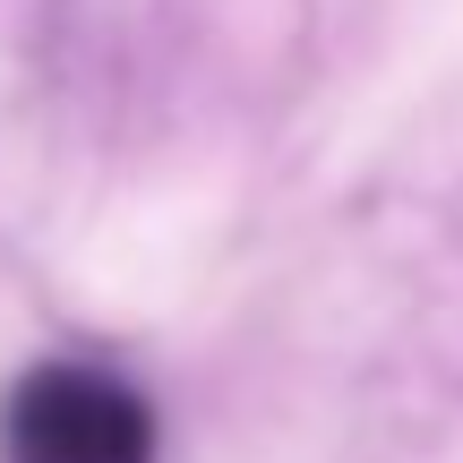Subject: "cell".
Wrapping results in <instances>:
<instances>
[{
	"label": "cell",
	"mask_w": 463,
	"mask_h": 463,
	"mask_svg": "<svg viewBox=\"0 0 463 463\" xmlns=\"http://www.w3.org/2000/svg\"><path fill=\"white\" fill-rule=\"evenodd\" d=\"M0 455L9 463H155V420L120 378L52 361L9 395Z\"/></svg>",
	"instance_id": "1"
}]
</instances>
